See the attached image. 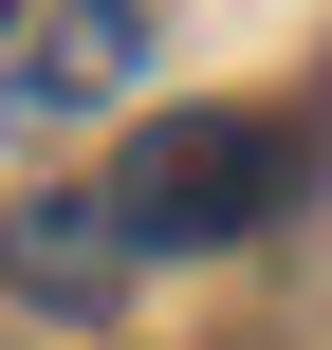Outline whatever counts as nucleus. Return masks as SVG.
I'll return each mask as SVG.
<instances>
[{"mask_svg":"<svg viewBox=\"0 0 332 350\" xmlns=\"http://www.w3.org/2000/svg\"><path fill=\"white\" fill-rule=\"evenodd\" d=\"M296 185H314V148H296L277 111H166V129L111 166V240H129V258H222V240L296 221Z\"/></svg>","mask_w":332,"mask_h":350,"instance_id":"nucleus-1","label":"nucleus"},{"mask_svg":"<svg viewBox=\"0 0 332 350\" xmlns=\"http://www.w3.org/2000/svg\"><path fill=\"white\" fill-rule=\"evenodd\" d=\"M148 55H166L148 0H18V18H0V92H18V111H111Z\"/></svg>","mask_w":332,"mask_h":350,"instance_id":"nucleus-2","label":"nucleus"},{"mask_svg":"<svg viewBox=\"0 0 332 350\" xmlns=\"http://www.w3.org/2000/svg\"><path fill=\"white\" fill-rule=\"evenodd\" d=\"M0 277H18L37 314H111V295H129V240H111V203H18V221H0Z\"/></svg>","mask_w":332,"mask_h":350,"instance_id":"nucleus-3","label":"nucleus"}]
</instances>
